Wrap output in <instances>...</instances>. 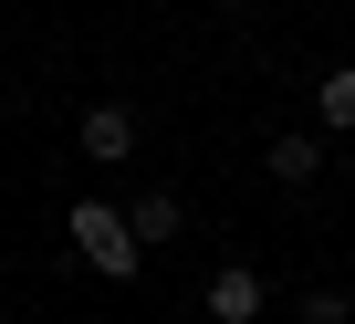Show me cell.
Here are the masks:
<instances>
[{"label":"cell","mask_w":355,"mask_h":324,"mask_svg":"<svg viewBox=\"0 0 355 324\" xmlns=\"http://www.w3.org/2000/svg\"><path fill=\"white\" fill-rule=\"evenodd\" d=\"M125 220H136V241L157 251V241H178V220H189V199H178V189H136V199H125Z\"/></svg>","instance_id":"obj_5"},{"label":"cell","mask_w":355,"mask_h":324,"mask_svg":"<svg viewBox=\"0 0 355 324\" xmlns=\"http://www.w3.org/2000/svg\"><path fill=\"white\" fill-rule=\"evenodd\" d=\"M345 189H355V136H345Z\"/></svg>","instance_id":"obj_9"},{"label":"cell","mask_w":355,"mask_h":324,"mask_svg":"<svg viewBox=\"0 0 355 324\" xmlns=\"http://www.w3.org/2000/svg\"><path fill=\"white\" fill-rule=\"evenodd\" d=\"M63 230H73V251H84L105 282H136V272H146V241H136V220H125L115 199H73Z\"/></svg>","instance_id":"obj_1"},{"label":"cell","mask_w":355,"mask_h":324,"mask_svg":"<svg viewBox=\"0 0 355 324\" xmlns=\"http://www.w3.org/2000/svg\"><path fill=\"white\" fill-rule=\"evenodd\" d=\"M261 178H272V189H313V178H324V136H313V126L272 136V146H261Z\"/></svg>","instance_id":"obj_4"},{"label":"cell","mask_w":355,"mask_h":324,"mask_svg":"<svg viewBox=\"0 0 355 324\" xmlns=\"http://www.w3.org/2000/svg\"><path fill=\"white\" fill-rule=\"evenodd\" d=\"M209 11H261V0H209Z\"/></svg>","instance_id":"obj_8"},{"label":"cell","mask_w":355,"mask_h":324,"mask_svg":"<svg viewBox=\"0 0 355 324\" xmlns=\"http://www.w3.org/2000/svg\"><path fill=\"white\" fill-rule=\"evenodd\" d=\"M73 146L94 157V168H125V157H136V105L94 94V105H84V126H73Z\"/></svg>","instance_id":"obj_2"},{"label":"cell","mask_w":355,"mask_h":324,"mask_svg":"<svg viewBox=\"0 0 355 324\" xmlns=\"http://www.w3.org/2000/svg\"><path fill=\"white\" fill-rule=\"evenodd\" d=\"M293 314H303V324H345V293H334V282H313V293H303Z\"/></svg>","instance_id":"obj_7"},{"label":"cell","mask_w":355,"mask_h":324,"mask_svg":"<svg viewBox=\"0 0 355 324\" xmlns=\"http://www.w3.org/2000/svg\"><path fill=\"white\" fill-rule=\"evenodd\" d=\"M313 136H355V63H334L313 84Z\"/></svg>","instance_id":"obj_6"},{"label":"cell","mask_w":355,"mask_h":324,"mask_svg":"<svg viewBox=\"0 0 355 324\" xmlns=\"http://www.w3.org/2000/svg\"><path fill=\"white\" fill-rule=\"evenodd\" d=\"M261 303H272L261 262H220L209 272V324H261Z\"/></svg>","instance_id":"obj_3"}]
</instances>
